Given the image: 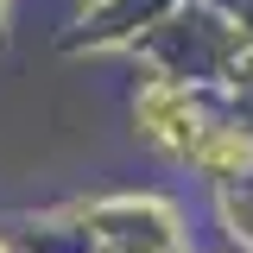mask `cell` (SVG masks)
<instances>
[{
	"label": "cell",
	"mask_w": 253,
	"mask_h": 253,
	"mask_svg": "<svg viewBox=\"0 0 253 253\" xmlns=\"http://www.w3.org/2000/svg\"><path fill=\"white\" fill-rule=\"evenodd\" d=\"M203 158H209V165L221 171V165H241V158H247V146H241V139H221V146H209Z\"/></svg>",
	"instance_id": "cell-1"
}]
</instances>
